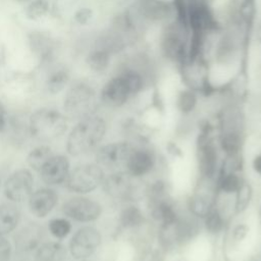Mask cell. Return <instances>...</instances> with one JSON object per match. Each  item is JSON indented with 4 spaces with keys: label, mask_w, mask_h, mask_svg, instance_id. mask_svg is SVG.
Listing matches in <instances>:
<instances>
[{
    "label": "cell",
    "mask_w": 261,
    "mask_h": 261,
    "mask_svg": "<svg viewBox=\"0 0 261 261\" xmlns=\"http://www.w3.org/2000/svg\"><path fill=\"white\" fill-rule=\"evenodd\" d=\"M63 108L72 119H83L93 115L97 108V96L94 88L85 83L73 84L65 94Z\"/></svg>",
    "instance_id": "277c9868"
},
{
    "label": "cell",
    "mask_w": 261,
    "mask_h": 261,
    "mask_svg": "<svg viewBox=\"0 0 261 261\" xmlns=\"http://www.w3.org/2000/svg\"><path fill=\"white\" fill-rule=\"evenodd\" d=\"M101 242L99 230L92 226L80 228L70 241V253L76 259H85L91 256Z\"/></svg>",
    "instance_id": "ba28073f"
},
{
    "label": "cell",
    "mask_w": 261,
    "mask_h": 261,
    "mask_svg": "<svg viewBox=\"0 0 261 261\" xmlns=\"http://www.w3.org/2000/svg\"><path fill=\"white\" fill-rule=\"evenodd\" d=\"M197 157L199 169L204 178H212L217 167V151L213 139L210 136V128L206 127L198 138Z\"/></svg>",
    "instance_id": "52a82bcc"
},
{
    "label": "cell",
    "mask_w": 261,
    "mask_h": 261,
    "mask_svg": "<svg viewBox=\"0 0 261 261\" xmlns=\"http://www.w3.org/2000/svg\"><path fill=\"white\" fill-rule=\"evenodd\" d=\"M244 114L236 105L226 106L220 114V145L226 155L240 153L243 144Z\"/></svg>",
    "instance_id": "3957f363"
},
{
    "label": "cell",
    "mask_w": 261,
    "mask_h": 261,
    "mask_svg": "<svg viewBox=\"0 0 261 261\" xmlns=\"http://www.w3.org/2000/svg\"><path fill=\"white\" fill-rule=\"evenodd\" d=\"M157 51L161 60L177 70L190 57V32L187 25L174 17L158 29Z\"/></svg>",
    "instance_id": "6da1fadb"
},
{
    "label": "cell",
    "mask_w": 261,
    "mask_h": 261,
    "mask_svg": "<svg viewBox=\"0 0 261 261\" xmlns=\"http://www.w3.org/2000/svg\"><path fill=\"white\" fill-rule=\"evenodd\" d=\"M62 211L65 215L82 222L97 219L101 214V206L88 198H72L64 203Z\"/></svg>",
    "instance_id": "30bf717a"
},
{
    "label": "cell",
    "mask_w": 261,
    "mask_h": 261,
    "mask_svg": "<svg viewBox=\"0 0 261 261\" xmlns=\"http://www.w3.org/2000/svg\"><path fill=\"white\" fill-rule=\"evenodd\" d=\"M11 255V247L9 242L0 237V261H7Z\"/></svg>",
    "instance_id": "1f68e13d"
},
{
    "label": "cell",
    "mask_w": 261,
    "mask_h": 261,
    "mask_svg": "<svg viewBox=\"0 0 261 261\" xmlns=\"http://www.w3.org/2000/svg\"><path fill=\"white\" fill-rule=\"evenodd\" d=\"M217 187L220 191L224 193H234L237 192L241 185L243 184V179L237 174V171H221L218 174Z\"/></svg>",
    "instance_id": "603a6c76"
},
{
    "label": "cell",
    "mask_w": 261,
    "mask_h": 261,
    "mask_svg": "<svg viewBox=\"0 0 261 261\" xmlns=\"http://www.w3.org/2000/svg\"><path fill=\"white\" fill-rule=\"evenodd\" d=\"M247 233V226L240 224L233 230V239L236 241H241Z\"/></svg>",
    "instance_id": "e575fe53"
},
{
    "label": "cell",
    "mask_w": 261,
    "mask_h": 261,
    "mask_svg": "<svg viewBox=\"0 0 261 261\" xmlns=\"http://www.w3.org/2000/svg\"><path fill=\"white\" fill-rule=\"evenodd\" d=\"M14 1L19 2V3H23V2H28V1H30V0H14Z\"/></svg>",
    "instance_id": "f35d334b"
},
{
    "label": "cell",
    "mask_w": 261,
    "mask_h": 261,
    "mask_svg": "<svg viewBox=\"0 0 261 261\" xmlns=\"http://www.w3.org/2000/svg\"><path fill=\"white\" fill-rule=\"evenodd\" d=\"M253 167L256 172H258L261 175V154L257 155L253 160Z\"/></svg>",
    "instance_id": "d590c367"
},
{
    "label": "cell",
    "mask_w": 261,
    "mask_h": 261,
    "mask_svg": "<svg viewBox=\"0 0 261 261\" xmlns=\"http://www.w3.org/2000/svg\"><path fill=\"white\" fill-rule=\"evenodd\" d=\"M57 195L53 190L50 189H41L32 193L29 197V206L31 212L38 216H46L56 205Z\"/></svg>",
    "instance_id": "2e32d148"
},
{
    "label": "cell",
    "mask_w": 261,
    "mask_h": 261,
    "mask_svg": "<svg viewBox=\"0 0 261 261\" xmlns=\"http://www.w3.org/2000/svg\"><path fill=\"white\" fill-rule=\"evenodd\" d=\"M7 261H28L27 258H24V254H21V253H18L14 256H11L8 258Z\"/></svg>",
    "instance_id": "8d00e7d4"
},
{
    "label": "cell",
    "mask_w": 261,
    "mask_h": 261,
    "mask_svg": "<svg viewBox=\"0 0 261 261\" xmlns=\"http://www.w3.org/2000/svg\"><path fill=\"white\" fill-rule=\"evenodd\" d=\"M105 132L106 123L102 117L90 115L81 119L68 136V153L74 156L89 153L100 143Z\"/></svg>",
    "instance_id": "7a4b0ae2"
},
{
    "label": "cell",
    "mask_w": 261,
    "mask_h": 261,
    "mask_svg": "<svg viewBox=\"0 0 261 261\" xmlns=\"http://www.w3.org/2000/svg\"><path fill=\"white\" fill-rule=\"evenodd\" d=\"M7 122H8V120H7V113H6L4 105L0 101V133L4 132L6 129Z\"/></svg>",
    "instance_id": "836d02e7"
},
{
    "label": "cell",
    "mask_w": 261,
    "mask_h": 261,
    "mask_svg": "<svg viewBox=\"0 0 261 261\" xmlns=\"http://www.w3.org/2000/svg\"><path fill=\"white\" fill-rule=\"evenodd\" d=\"M259 218H260V223H261V206H260V209H259Z\"/></svg>",
    "instance_id": "ab89813d"
},
{
    "label": "cell",
    "mask_w": 261,
    "mask_h": 261,
    "mask_svg": "<svg viewBox=\"0 0 261 261\" xmlns=\"http://www.w3.org/2000/svg\"><path fill=\"white\" fill-rule=\"evenodd\" d=\"M133 148L128 143L117 142L103 146L96 154V160L100 166L106 168H118L126 165Z\"/></svg>",
    "instance_id": "9c48e42d"
},
{
    "label": "cell",
    "mask_w": 261,
    "mask_h": 261,
    "mask_svg": "<svg viewBox=\"0 0 261 261\" xmlns=\"http://www.w3.org/2000/svg\"><path fill=\"white\" fill-rule=\"evenodd\" d=\"M252 40L261 47V13L258 14V17L254 23L252 30Z\"/></svg>",
    "instance_id": "d6a6232c"
},
{
    "label": "cell",
    "mask_w": 261,
    "mask_h": 261,
    "mask_svg": "<svg viewBox=\"0 0 261 261\" xmlns=\"http://www.w3.org/2000/svg\"><path fill=\"white\" fill-rule=\"evenodd\" d=\"M19 220L17 208L10 204L0 205V237L13 230Z\"/></svg>",
    "instance_id": "44dd1931"
},
{
    "label": "cell",
    "mask_w": 261,
    "mask_h": 261,
    "mask_svg": "<svg viewBox=\"0 0 261 261\" xmlns=\"http://www.w3.org/2000/svg\"><path fill=\"white\" fill-rule=\"evenodd\" d=\"M66 129V118L57 110L41 108L30 118V133L39 141H51L61 136Z\"/></svg>",
    "instance_id": "5b68a950"
},
{
    "label": "cell",
    "mask_w": 261,
    "mask_h": 261,
    "mask_svg": "<svg viewBox=\"0 0 261 261\" xmlns=\"http://www.w3.org/2000/svg\"><path fill=\"white\" fill-rule=\"evenodd\" d=\"M205 225L208 231L211 233L219 232L224 225L223 218L216 208H211V210L205 215Z\"/></svg>",
    "instance_id": "83f0119b"
},
{
    "label": "cell",
    "mask_w": 261,
    "mask_h": 261,
    "mask_svg": "<svg viewBox=\"0 0 261 261\" xmlns=\"http://www.w3.org/2000/svg\"><path fill=\"white\" fill-rule=\"evenodd\" d=\"M104 179L103 170L96 164L77 166L67 176L68 190L75 193H89L95 190Z\"/></svg>",
    "instance_id": "8992f818"
},
{
    "label": "cell",
    "mask_w": 261,
    "mask_h": 261,
    "mask_svg": "<svg viewBox=\"0 0 261 261\" xmlns=\"http://www.w3.org/2000/svg\"><path fill=\"white\" fill-rule=\"evenodd\" d=\"M114 56L108 51L94 47L86 57V63L88 67L96 73H103L111 66Z\"/></svg>",
    "instance_id": "d6986e66"
},
{
    "label": "cell",
    "mask_w": 261,
    "mask_h": 261,
    "mask_svg": "<svg viewBox=\"0 0 261 261\" xmlns=\"http://www.w3.org/2000/svg\"><path fill=\"white\" fill-rule=\"evenodd\" d=\"M49 7L48 0H33L25 7V17L31 20H38L48 13Z\"/></svg>",
    "instance_id": "4316f807"
},
{
    "label": "cell",
    "mask_w": 261,
    "mask_h": 261,
    "mask_svg": "<svg viewBox=\"0 0 261 261\" xmlns=\"http://www.w3.org/2000/svg\"><path fill=\"white\" fill-rule=\"evenodd\" d=\"M144 220L142 211L134 205L125 207L120 213V224L124 228H132L139 226Z\"/></svg>",
    "instance_id": "d4e9b609"
},
{
    "label": "cell",
    "mask_w": 261,
    "mask_h": 261,
    "mask_svg": "<svg viewBox=\"0 0 261 261\" xmlns=\"http://www.w3.org/2000/svg\"><path fill=\"white\" fill-rule=\"evenodd\" d=\"M69 81V73L65 68H57L51 71L46 80V89L52 94L60 93Z\"/></svg>",
    "instance_id": "7402d4cb"
},
{
    "label": "cell",
    "mask_w": 261,
    "mask_h": 261,
    "mask_svg": "<svg viewBox=\"0 0 261 261\" xmlns=\"http://www.w3.org/2000/svg\"><path fill=\"white\" fill-rule=\"evenodd\" d=\"M34 179L31 172L27 169H20L13 172L6 180L4 193L12 201L20 202L29 198L32 194Z\"/></svg>",
    "instance_id": "8fae6325"
},
{
    "label": "cell",
    "mask_w": 261,
    "mask_h": 261,
    "mask_svg": "<svg viewBox=\"0 0 261 261\" xmlns=\"http://www.w3.org/2000/svg\"><path fill=\"white\" fill-rule=\"evenodd\" d=\"M197 94L198 92L189 87H186V89L179 91L176 98L177 108L184 113L193 111L197 105Z\"/></svg>",
    "instance_id": "484cf974"
},
{
    "label": "cell",
    "mask_w": 261,
    "mask_h": 261,
    "mask_svg": "<svg viewBox=\"0 0 261 261\" xmlns=\"http://www.w3.org/2000/svg\"><path fill=\"white\" fill-rule=\"evenodd\" d=\"M154 165V157L148 150H133L126 162L128 173L133 176H141L149 172Z\"/></svg>",
    "instance_id": "ac0fdd59"
},
{
    "label": "cell",
    "mask_w": 261,
    "mask_h": 261,
    "mask_svg": "<svg viewBox=\"0 0 261 261\" xmlns=\"http://www.w3.org/2000/svg\"><path fill=\"white\" fill-rule=\"evenodd\" d=\"M81 261H90V260H85V259H82Z\"/></svg>",
    "instance_id": "60d3db41"
},
{
    "label": "cell",
    "mask_w": 261,
    "mask_h": 261,
    "mask_svg": "<svg viewBox=\"0 0 261 261\" xmlns=\"http://www.w3.org/2000/svg\"><path fill=\"white\" fill-rule=\"evenodd\" d=\"M53 153L51 149L47 146H40L32 150V152L28 156V163L29 165L37 170L40 171L43 166L53 157Z\"/></svg>",
    "instance_id": "cb8c5ba5"
},
{
    "label": "cell",
    "mask_w": 261,
    "mask_h": 261,
    "mask_svg": "<svg viewBox=\"0 0 261 261\" xmlns=\"http://www.w3.org/2000/svg\"><path fill=\"white\" fill-rule=\"evenodd\" d=\"M28 41L31 51L42 63L49 62L53 58L55 41L49 33L33 31L29 34Z\"/></svg>",
    "instance_id": "7c38bea8"
},
{
    "label": "cell",
    "mask_w": 261,
    "mask_h": 261,
    "mask_svg": "<svg viewBox=\"0 0 261 261\" xmlns=\"http://www.w3.org/2000/svg\"><path fill=\"white\" fill-rule=\"evenodd\" d=\"M66 250L63 245L57 242H49L39 247L35 261H64Z\"/></svg>",
    "instance_id": "ffe728a7"
},
{
    "label": "cell",
    "mask_w": 261,
    "mask_h": 261,
    "mask_svg": "<svg viewBox=\"0 0 261 261\" xmlns=\"http://www.w3.org/2000/svg\"><path fill=\"white\" fill-rule=\"evenodd\" d=\"M68 160L61 155L53 156L40 170L42 179L47 185H59L68 176Z\"/></svg>",
    "instance_id": "4fadbf2b"
},
{
    "label": "cell",
    "mask_w": 261,
    "mask_h": 261,
    "mask_svg": "<svg viewBox=\"0 0 261 261\" xmlns=\"http://www.w3.org/2000/svg\"><path fill=\"white\" fill-rule=\"evenodd\" d=\"M94 17V11L90 7H81L79 8L73 15L74 21L80 25H87L89 24Z\"/></svg>",
    "instance_id": "4dcf8cb0"
},
{
    "label": "cell",
    "mask_w": 261,
    "mask_h": 261,
    "mask_svg": "<svg viewBox=\"0 0 261 261\" xmlns=\"http://www.w3.org/2000/svg\"><path fill=\"white\" fill-rule=\"evenodd\" d=\"M132 184L130 174L128 172H114L104 179L103 187L110 197L123 200L130 195L133 191Z\"/></svg>",
    "instance_id": "5bb4252c"
},
{
    "label": "cell",
    "mask_w": 261,
    "mask_h": 261,
    "mask_svg": "<svg viewBox=\"0 0 261 261\" xmlns=\"http://www.w3.org/2000/svg\"><path fill=\"white\" fill-rule=\"evenodd\" d=\"M249 261H261V254H260V255H257V256L252 257Z\"/></svg>",
    "instance_id": "74e56055"
},
{
    "label": "cell",
    "mask_w": 261,
    "mask_h": 261,
    "mask_svg": "<svg viewBox=\"0 0 261 261\" xmlns=\"http://www.w3.org/2000/svg\"><path fill=\"white\" fill-rule=\"evenodd\" d=\"M203 181L200 185V190L197 191L190 200V208L193 214L199 217H205V215L213 208L214 194L213 190L209 187L208 179L202 177Z\"/></svg>",
    "instance_id": "e0dca14e"
},
{
    "label": "cell",
    "mask_w": 261,
    "mask_h": 261,
    "mask_svg": "<svg viewBox=\"0 0 261 261\" xmlns=\"http://www.w3.org/2000/svg\"><path fill=\"white\" fill-rule=\"evenodd\" d=\"M70 228L71 226L69 221L64 218H55L49 222V230L58 239L66 237L70 231Z\"/></svg>",
    "instance_id": "f546056e"
},
{
    "label": "cell",
    "mask_w": 261,
    "mask_h": 261,
    "mask_svg": "<svg viewBox=\"0 0 261 261\" xmlns=\"http://www.w3.org/2000/svg\"><path fill=\"white\" fill-rule=\"evenodd\" d=\"M43 238V229L36 223H30L21 227L14 237L15 247L18 253L27 254L35 250Z\"/></svg>",
    "instance_id": "9a60e30c"
},
{
    "label": "cell",
    "mask_w": 261,
    "mask_h": 261,
    "mask_svg": "<svg viewBox=\"0 0 261 261\" xmlns=\"http://www.w3.org/2000/svg\"><path fill=\"white\" fill-rule=\"evenodd\" d=\"M252 196V189L249 184L243 181L240 189L237 191V201H236V210L237 212L244 211L248 204L250 203V199Z\"/></svg>",
    "instance_id": "f1b7e54d"
}]
</instances>
